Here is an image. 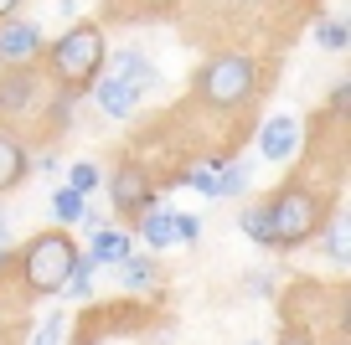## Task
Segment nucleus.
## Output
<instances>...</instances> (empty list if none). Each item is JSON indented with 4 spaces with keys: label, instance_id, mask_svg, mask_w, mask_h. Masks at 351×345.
<instances>
[{
    "label": "nucleus",
    "instance_id": "1",
    "mask_svg": "<svg viewBox=\"0 0 351 345\" xmlns=\"http://www.w3.org/2000/svg\"><path fill=\"white\" fill-rule=\"evenodd\" d=\"M42 57H47V73L57 77V88L77 98V93H88V88H93V77L104 73L109 42H104V31H99L93 21H77V26H67V31L57 36Z\"/></svg>",
    "mask_w": 351,
    "mask_h": 345
},
{
    "label": "nucleus",
    "instance_id": "2",
    "mask_svg": "<svg viewBox=\"0 0 351 345\" xmlns=\"http://www.w3.org/2000/svg\"><path fill=\"white\" fill-rule=\"evenodd\" d=\"M155 88H160V73H155L140 52H114L109 67H104V77H93L88 93L99 98V108L109 119H130L134 108L145 103V93H155Z\"/></svg>",
    "mask_w": 351,
    "mask_h": 345
},
{
    "label": "nucleus",
    "instance_id": "3",
    "mask_svg": "<svg viewBox=\"0 0 351 345\" xmlns=\"http://www.w3.org/2000/svg\"><path fill=\"white\" fill-rule=\"evenodd\" d=\"M263 212H269V232H274V248H300V242H310L326 227V201H320V191H310V186L289 181L279 186L269 201H263Z\"/></svg>",
    "mask_w": 351,
    "mask_h": 345
},
{
    "label": "nucleus",
    "instance_id": "4",
    "mask_svg": "<svg viewBox=\"0 0 351 345\" xmlns=\"http://www.w3.org/2000/svg\"><path fill=\"white\" fill-rule=\"evenodd\" d=\"M77 253H83V248H77L67 232H36V238L26 242V253H21L26 289H32V294H62V283H67V273H73Z\"/></svg>",
    "mask_w": 351,
    "mask_h": 345
},
{
    "label": "nucleus",
    "instance_id": "5",
    "mask_svg": "<svg viewBox=\"0 0 351 345\" xmlns=\"http://www.w3.org/2000/svg\"><path fill=\"white\" fill-rule=\"evenodd\" d=\"M197 93L212 108H243L253 98V62L243 52H222L197 73Z\"/></svg>",
    "mask_w": 351,
    "mask_h": 345
},
{
    "label": "nucleus",
    "instance_id": "6",
    "mask_svg": "<svg viewBox=\"0 0 351 345\" xmlns=\"http://www.w3.org/2000/svg\"><path fill=\"white\" fill-rule=\"evenodd\" d=\"M109 201H114V212H124V216H145V212L155 206V186H150V175H145L134 160H124L119 170L109 175Z\"/></svg>",
    "mask_w": 351,
    "mask_h": 345
},
{
    "label": "nucleus",
    "instance_id": "7",
    "mask_svg": "<svg viewBox=\"0 0 351 345\" xmlns=\"http://www.w3.org/2000/svg\"><path fill=\"white\" fill-rule=\"evenodd\" d=\"M36 108V67H0V119Z\"/></svg>",
    "mask_w": 351,
    "mask_h": 345
},
{
    "label": "nucleus",
    "instance_id": "8",
    "mask_svg": "<svg viewBox=\"0 0 351 345\" xmlns=\"http://www.w3.org/2000/svg\"><path fill=\"white\" fill-rule=\"evenodd\" d=\"M42 57V31L32 21H5L0 26V67H32Z\"/></svg>",
    "mask_w": 351,
    "mask_h": 345
},
{
    "label": "nucleus",
    "instance_id": "9",
    "mask_svg": "<svg viewBox=\"0 0 351 345\" xmlns=\"http://www.w3.org/2000/svg\"><path fill=\"white\" fill-rule=\"evenodd\" d=\"M300 140H305V134H300V119H289V114H274V119L258 129V155L279 165V160H289V155L300 150Z\"/></svg>",
    "mask_w": 351,
    "mask_h": 345
},
{
    "label": "nucleus",
    "instance_id": "10",
    "mask_svg": "<svg viewBox=\"0 0 351 345\" xmlns=\"http://www.w3.org/2000/svg\"><path fill=\"white\" fill-rule=\"evenodd\" d=\"M26 175H32V150H26L11 129H0V196L16 191Z\"/></svg>",
    "mask_w": 351,
    "mask_h": 345
},
{
    "label": "nucleus",
    "instance_id": "11",
    "mask_svg": "<svg viewBox=\"0 0 351 345\" xmlns=\"http://www.w3.org/2000/svg\"><path fill=\"white\" fill-rule=\"evenodd\" d=\"M140 238H145L150 253L171 248V242H176V212H171V206H150V212L140 216Z\"/></svg>",
    "mask_w": 351,
    "mask_h": 345
},
{
    "label": "nucleus",
    "instance_id": "12",
    "mask_svg": "<svg viewBox=\"0 0 351 345\" xmlns=\"http://www.w3.org/2000/svg\"><path fill=\"white\" fill-rule=\"evenodd\" d=\"M130 253H134V248H130V238H124V232H114V227H99V232H93V248H88L83 258L99 268V263H124Z\"/></svg>",
    "mask_w": 351,
    "mask_h": 345
},
{
    "label": "nucleus",
    "instance_id": "13",
    "mask_svg": "<svg viewBox=\"0 0 351 345\" xmlns=\"http://www.w3.org/2000/svg\"><path fill=\"white\" fill-rule=\"evenodd\" d=\"M326 253H330V263H351V216H341V212L326 216Z\"/></svg>",
    "mask_w": 351,
    "mask_h": 345
},
{
    "label": "nucleus",
    "instance_id": "14",
    "mask_svg": "<svg viewBox=\"0 0 351 345\" xmlns=\"http://www.w3.org/2000/svg\"><path fill=\"white\" fill-rule=\"evenodd\" d=\"M119 279H124V289H155V283H160V263L130 253V258L119 263Z\"/></svg>",
    "mask_w": 351,
    "mask_h": 345
},
{
    "label": "nucleus",
    "instance_id": "15",
    "mask_svg": "<svg viewBox=\"0 0 351 345\" xmlns=\"http://www.w3.org/2000/svg\"><path fill=\"white\" fill-rule=\"evenodd\" d=\"M238 227H243V238H248V242H258V248H274V232H269V212H263V201H258V206H243Z\"/></svg>",
    "mask_w": 351,
    "mask_h": 345
},
{
    "label": "nucleus",
    "instance_id": "16",
    "mask_svg": "<svg viewBox=\"0 0 351 345\" xmlns=\"http://www.w3.org/2000/svg\"><path fill=\"white\" fill-rule=\"evenodd\" d=\"M62 294H67V299H88V294H93V263H88L83 253H77V263H73V273H67Z\"/></svg>",
    "mask_w": 351,
    "mask_h": 345
},
{
    "label": "nucleus",
    "instance_id": "17",
    "mask_svg": "<svg viewBox=\"0 0 351 345\" xmlns=\"http://www.w3.org/2000/svg\"><path fill=\"white\" fill-rule=\"evenodd\" d=\"M52 212L62 216L67 227H73V222H83V212H88V206H83V196H77V191H67V186H57V191H52Z\"/></svg>",
    "mask_w": 351,
    "mask_h": 345
},
{
    "label": "nucleus",
    "instance_id": "18",
    "mask_svg": "<svg viewBox=\"0 0 351 345\" xmlns=\"http://www.w3.org/2000/svg\"><path fill=\"white\" fill-rule=\"evenodd\" d=\"M99 181H104V175H99V165H93V160H77L73 170H67V191H77V196H88Z\"/></svg>",
    "mask_w": 351,
    "mask_h": 345
},
{
    "label": "nucleus",
    "instance_id": "19",
    "mask_svg": "<svg viewBox=\"0 0 351 345\" xmlns=\"http://www.w3.org/2000/svg\"><path fill=\"white\" fill-rule=\"evenodd\" d=\"M181 181H186L191 191H202V196H217V165H191Z\"/></svg>",
    "mask_w": 351,
    "mask_h": 345
},
{
    "label": "nucleus",
    "instance_id": "20",
    "mask_svg": "<svg viewBox=\"0 0 351 345\" xmlns=\"http://www.w3.org/2000/svg\"><path fill=\"white\" fill-rule=\"evenodd\" d=\"M315 42L326 47V52H341V47L351 42V31H346V26H336V21H315Z\"/></svg>",
    "mask_w": 351,
    "mask_h": 345
},
{
    "label": "nucleus",
    "instance_id": "21",
    "mask_svg": "<svg viewBox=\"0 0 351 345\" xmlns=\"http://www.w3.org/2000/svg\"><path fill=\"white\" fill-rule=\"evenodd\" d=\"M243 186H248V165H228V170H217V196H238Z\"/></svg>",
    "mask_w": 351,
    "mask_h": 345
},
{
    "label": "nucleus",
    "instance_id": "22",
    "mask_svg": "<svg viewBox=\"0 0 351 345\" xmlns=\"http://www.w3.org/2000/svg\"><path fill=\"white\" fill-rule=\"evenodd\" d=\"M197 238H202V216L176 212V242H197Z\"/></svg>",
    "mask_w": 351,
    "mask_h": 345
},
{
    "label": "nucleus",
    "instance_id": "23",
    "mask_svg": "<svg viewBox=\"0 0 351 345\" xmlns=\"http://www.w3.org/2000/svg\"><path fill=\"white\" fill-rule=\"evenodd\" d=\"M62 330H67V324H62V314H47V320H42V330H36V345H62Z\"/></svg>",
    "mask_w": 351,
    "mask_h": 345
},
{
    "label": "nucleus",
    "instance_id": "24",
    "mask_svg": "<svg viewBox=\"0 0 351 345\" xmlns=\"http://www.w3.org/2000/svg\"><path fill=\"white\" fill-rule=\"evenodd\" d=\"M279 345H315V335H310V330H285Z\"/></svg>",
    "mask_w": 351,
    "mask_h": 345
},
{
    "label": "nucleus",
    "instance_id": "25",
    "mask_svg": "<svg viewBox=\"0 0 351 345\" xmlns=\"http://www.w3.org/2000/svg\"><path fill=\"white\" fill-rule=\"evenodd\" d=\"M346 98H351V83H336V93H330V108L341 114V108H346Z\"/></svg>",
    "mask_w": 351,
    "mask_h": 345
},
{
    "label": "nucleus",
    "instance_id": "26",
    "mask_svg": "<svg viewBox=\"0 0 351 345\" xmlns=\"http://www.w3.org/2000/svg\"><path fill=\"white\" fill-rule=\"evenodd\" d=\"M16 11H21V0H0V26L16 21Z\"/></svg>",
    "mask_w": 351,
    "mask_h": 345
},
{
    "label": "nucleus",
    "instance_id": "27",
    "mask_svg": "<svg viewBox=\"0 0 351 345\" xmlns=\"http://www.w3.org/2000/svg\"><path fill=\"white\" fill-rule=\"evenodd\" d=\"M0 253H5V216H0Z\"/></svg>",
    "mask_w": 351,
    "mask_h": 345
},
{
    "label": "nucleus",
    "instance_id": "28",
    "mask_svg": "<svg viewBox=\"0 0 351 345\" xmlns=\"http://www.w3.org/2000/svg\"><path fill=\"white\" fill-rule=\"evenodd\" d=\"M243 5H248V0H243Z\"/></svg>",
    "mask_w": 351,
    "mask_h": 345
}]
</instances>
